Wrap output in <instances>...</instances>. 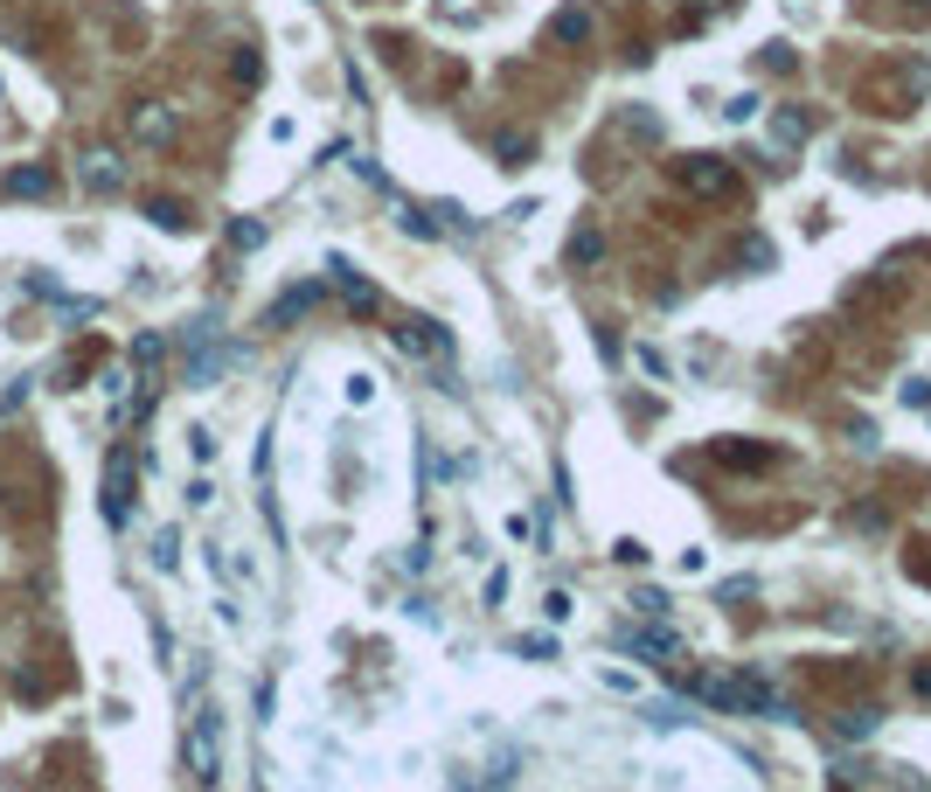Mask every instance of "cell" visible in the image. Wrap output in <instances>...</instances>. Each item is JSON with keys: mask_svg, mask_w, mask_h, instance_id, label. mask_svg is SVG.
<instances>
[{"mask_svg": "<svg viewBox=\"0 0 931 792\" xmlns=\"http://www.w3.org/2000/svg\"><path fill=\"white\" fill-rule=\"evenodd\" d=\"M681 688L709 695L716 709H751V716H772V723H786V695H778L772 682H757V674H675Z\"/></svg>", "mask_w": 931, "mask_h": 792, "instance_id": "1", "label": "cell"}, {"mask_svg": "<svg viewBox=\"0 0 931 792\" xmlns=\"http://www.w3.org/2000/svg\"><path fill=\"white\" fill-rule=\"evenodd\" d=\"M188 771H195L202 792L223 785V716L208 709V703L188 709Z\"/></svg>", "mask_w": 931, "mask_h": 792, "instance_id": "2", "label": "cell"}, {"mask_svg": "<svg viewBox=\"0 0 931 792\" xmlns=\"http://www.w3.org/2000/svg\"><path fill=\"white\" fill-rule=\"evenodd\" d=\"M675 181L689 188V195H702V202L737 195V175H730V160H724V154H689V160L675 167Z\"/></svg>", "mask_w": 931, "mask_h": 792, "instance_id": "3", "label": "cell"}, {"mask_svg": "<svg viewBox=\"0 0 931 792\" xmlns=\"http://www.w3.org/2000/svg\"><path fill=\"white\" fill-rule=\"evenodd\" d=\"M924 84H931V70H924V63H897L890 77L869 84L862 98H869V111H910V98H918Z\"/></svg>", "mask_w": 931, "mask_h": 792, "instance_id": "4", "label": "cell"}, {"mask_svg": "<svg viewBox=\"0 0 931 792\" xmlns=\"http://www.w3.org/2000/svg\"><path fill=\"white\" fill-rule=\"evenodd\" d=\"M98 515H105L111 528H126V521H132V452H111V466H105V501H98Z\"/></svg>", "mask_w": 931, "mask_h": 792, "instance_id": "5", "label": "cell"}, {"mask_svg": "<svg viewBox=\"0 0 931 792\" xmlns=\"http://www.w3.org/2000/svg\"><path fill=\"white\" fill-rule=\"evenodd\" d=\"M98 383H105V404H111V418H119V424H132V418L146 410V396H140V375H132L126 362H111V369L98 375Z\"/></svg>", "mask_w": 931, "mask_h": 792, "instance_id": "6", "label": "cell"}, {"mask_svg": "<svg viewBox=\"0 0 931 792\" xmlns=\"http://www.w3.org/2000/svg\"><path fill=\"white\" fill-rule=\"evenodd\" d=\"M181 132V119H175V105H160V98H146V105H132V140L140 146H167Z\"/></svg>", "mask_w": 931, "mask_h": 792, "instance_id": "7", "label": "cell"}, {"mask_svg": "<svg viewBox=\"0 0 931 792\" xmlns=\"http://www.w3.org/2000/svg\"><path fill=\"white\" fill-rule=\"evenodd\" d=\"M327 272H334V292H341V299H348V313H375V307H383V292H375V286H369V278H362V272H355V264H348V257H334V264H327Z\"/></svg>", "mask_w": 931, "mask_h": 792, "instance_id": "8", "label": "cell"}, {"mask_svg": "<svg viewBox=\"0 0 931 792\" xmlns=\"http://www.w3.org/2000/svg\"><path fill=\"white\" fill-rule=\"evenodd\" d=\"M0 195H8V202H43V195H56V167H43V160L14 167V175L0 181Z\"/></svg>", "mask_w": 931, "mask_h": 792, "instance_id": "9", "label": "cell"}, {"mask_svg": "<svg viewBox=\"0 0 931 792\" xmlns=\"http://www.w3.org/2000/svg\"><path fill=\"white\" fill-rule=\"evenodd\" d=\"M390 341L404 355H452V334L431 327V320H404V327H390Z\"/></svg>", "mask_w": 931, "mask_h": 792, "instance_id": "10", "label": "cell"}, {"mask_svg": "<svg viewBox=\"0 0 931 792\" xmlns=\"http://www.w3.org/2000/svg\"><path fill=\"white\" fill-rule=\"evenodd\" d=\"M84 188H91V195H119V188H126V160L105 154V146H98V154H84Z\"/></svg>", "mask_w": 931, "mask_h": 792, "instance_id": "11", "label": "cell"}, {"mask_svg": "<svg viewBox=\"0 0 931 792\" xmlns=\"http://www.w3.org/2000/svg\"><path fill=\"white\" fill-rule=\"evenodd\" d=\"M320 307V286H293V292H278L272 299V327H293L299 313H313Z\"/></svg>", "mask_w": 931, "mask_h": 792, "instance_id": "12", "label": "cell"}, {"mask_svg": "<svg viewBox=\"0 0 931 792\" xmlns=\"http://www.w3.org/2000/svg\"><path fill=\"white\" fill-rule=\"evenodd\" d=\"M716 459L724 466H778L772 445H737V439H716Z\"/></svg>", "mask_w": 931, "mask_h": 792, "instance_id": "13", "label": "cell"}, {"mask_svg": "<svg viewBox=\"0 0 931 792\" xmlns=\"http://www.w3.org/2000/svg\"><path fill=\"white\" fill-rule=\"evenodd\" d=\"M549 35H557V43H584V35H592V8H563L557 22H549Z\"/></svg>", "mask_w": 931, "mask_h": 792, "instance_id": "14", "label": "cell"}, {"mask_svg": "<svg viewBox=\"0 0 931 792\" xmlns=\"http://www.w3.org/2000/svg\"><path fill=\"white\" fill-rule=\"evenodd\" d=\"M619 639H625L633 653H647V660H668V653H675V633H633V626H625Z\"/></svg>", "mask_w": 931, "mask_h": 792, "instance_id": "15", "label": "cell"}, {"mask_svg": "<svg viewBox=\"0 0 931 792\" xmlns=\"http://www.w3.org/2000/svg\"><path fill=\"white\" fill-rule=\"evenodd\" d=\"M493 154H501V167H522L528 154H536V140H528V132H501V140H493Z\"/></svg>", "mask_w": 931, "mask_h": 792, "instance_id": "16", "label": "cell"}, {"mask_svg": "<svg viewBox=\"0 0 931 792\" xmlns=\"http://www.w3.org/2000/svg\"><path fill=\"white\" fill-rule=\"evenodd\" d=\"M146 223H154V230H188V209L160 195V202H146Z\"/></svg>", "mask_w": 931, "mask_h": 792, "instance_id": "17", "label": "cell"}, {"mask_svg": "<svg viewBox=\"0 0 931 792\" xmlns=\"http://www.w3.org/2000/svg\"><path fill=\"white\" fill-rule=\"evenodd\" d=\"M772 132H778L786 146H800L807 132H813V119H807V111H778V119H772Z\"/></svg>", "mask_w": 931, "mask_h": 792, "instance_id": "18", "label": "cell"}, {"mask_svg": "<svg viewBox=\"0 0 931 792\" xmlns=\"http://www.w3.org/2000/svg\"><path fill=\"white\" fill-rule=\"evenodd\" d=\"M598 251H605L598 230H577V237H570V264H598Z\"/></svg>", "mask_w": 931, "mask_h": 792, "instance_id": "19", "label": "cell"}, {"mask_svg": "<svg viewBox=\"0 0 931 792\" xmlns=\"http://www.w3.org/2000/svg\"><path fill=\"white\" fill-rule=\"evenodd\" d=\"M904 571L918 577V584H931V536H924V542H910V550H904Z\"/></svg>", "mask_w": 931, "mask_h": 792, "instance_id": "20", "label": "cell"}, {"mask_svg": "<svg viewBox=\"0 0 931 792\" xmlns=\"http://www.w3.org/2000/svg\"><path fill=\"white\" fill-rule=\"evenodd\" d=\"M154 563H160V571H175V563H181V536H175V528H160V536H154Z\"/></svg>", "mask_w": 931, "mask_h": 792, "instance_id": "21", "label": "cell"}, {"mask_svg": "<svg viewBox=\"0 0 931 792\" xmlns=\"http://www.w3.org/2000/svg\"><path fill=\"white\" fill-rule=\"evenodd\" d=\"M160 355H167V341H160V334H140V341H132V362H140V369H154Z\"/></svg>", "mask_w": 931, "mask_h": 792, "instance_id": "22", "label": "cell"}, {"mask_svg": "<svg viewBox=\"0 0 931 792\" xmlns=\"http://www.w3.org/2000/svg\"><path fill=\"white\" fill-rule=\"evenodd\" d=\"M230 70H237V84H243V91H251V84L264 77V63H258V49H237V63H230Z\"/></svg>", "mask_w": 931, "mask_h": 792, "instance_id": "23", "label": "cell"}, {"mask_svg": "<svg viewBox=\"0 0 931 792\" xmlns=\"http://www.w3.org/2000/svg\"><path fill=\"white\" fill-rule=\"evenodd\" d=\"M869 730H876V709H848L842 716V737H869Z\"/></svg>", "mask_w": 931, "mask_h": 792, "instance_id": "24", "label": "cell"}, {"mask_svg": "<svg viewBox=\"0 0 931 792\" xmlns=\"http://www.w3.org/2000/svg\"><path fill=\"white\" fill-rule=\"evenodd\" d=\"M230 237H237V251H258V243H264V223H237Z\"/></svg>", "mask_w": 931, "mask_h": 792, "instance_id": "25", "label": "cell"}, {"mask_svg": "<svg viewBox=\"0 0 931 792\" xmlns=\"http://www.w3.org/2000/svg\"><path fill=\"white\" fill-rule=\"evenodd\" d=\"M724 119H730V125H744V119H757V98H730V105H724Z\"/></svg>", "mask_w": 931, "mask_h": 792, "instance_id": "26", "label": "cell"}, {"mask_svg": "<svg viewBox=\"0 0 931 792\" xmlns=\"http://www.w3.org/2000/svg\"><path fill=\"white\" fill-rule=\"evenodd\" d=\"M633 605H640V612H647V619H668V598H660V591H640V598H633Z\"/></svg>", "mask_w": 931, "mask_h": 792, "instance_id": "27", "label": "cell"}, {"mask_svg": "<svg viewBox=\"0 0 931 792\" xmlns=\"http://www.w3.org/2000/svg\"><path fill=\"white\" fill-rule=\"evenodd\" d=\"M910 688H918L924 703H931V668H918V674H910Z\"/></svg>", "mask_w": 931, "mask_h": 792, "instance_id": "28", "label": "cell"}]
</instances>
